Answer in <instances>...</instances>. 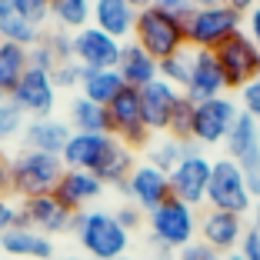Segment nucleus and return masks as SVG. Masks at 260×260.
<instances>
[{"mask_svg": "<svg viewBox=\"0 0 260 260\" xmlns=\"http://www.w3.org/2000/svg\"><path fill=\"white\" fill-rule=\"evenodd\" d=\"M23 127H27V114H23V110L17 107L14 100L7 97L4 104H0V147L7 144V140L20 137Z\"/></svg>", "mask_w": 260, "mask_h": 260, "instance_id": "33", "label": "nucleus"}, {"mask_svg": "<svg viewBox=\"0 0 260 260\" xmlns=\"http://www.w3.org/2000/svg\"><path fill=\"white\" fill-rule=\"evenodd\" d=\"M67 123L74 134H110L107 107H100L87 97H74L67 107Z\"/></svg>", "mask_w": 260, "mask_h": 260, "instance_id": "26", "label": "nucleus"}, {"mask_svg": "<svg viewBox=\"0 0 260 260\" xmlns=\"http://www.w3.org/2000/svg\"><path fill=\"white\" fill-rule=\"evenodd\" d=\"M223 4H227L230 10H237L240 17H247V14H250V10H253V7L260 4V0H223Z\"/></svg>", "mask_w": 260, "mask_h": 260, "instance_id": "45", "label": "nucleus"}, {"mask_svg": "<svg viewBox=\"0 0 260 260\" xmlns=\"http://www.w3.org/2000/svg\"><path fill=\"white\" fill-rule=\"evenodd\" d=\"M174 260H220V253L210 250L204 240H193V244H187L184 250H177Z\"/></svg>", "mask_w": 260, "mask_h": 260, "instance_id": "39", "label": "nucleus"}, {"mask_svg": "<svg viewBox=\"0 0 260 260\" xmlns=\"http://www.w3.org/2000/svg\"><path fill=\"white\" fill-rule=\"evenodd\" d=\"M120 50H123L120 40H114L110 34L97 30L93 23L74 34V60L84 70H117Z\"/></svg>", "mask_w": 260, "mask_h": 260, "instance_id": "14", "label": "nucleus"}, {"mask_svg": "<svg viewBox=\"0 0 260 260\" xmlns=\"http://www.w3.org/2000/svg\"><path fill=\"white\" fill-rule=\"evenodd\" d=\"M153 7H160L164 14L177 17V20H187V14L193 10V4L190 0H153Z\"/></svg>", "mask_w": 260, "mask_h": 260, "instance_id": "40", "label": "nucleus"}, {"mask_svg": "<svg viewBox=\"0 0 260 260\" xmlns=\"http://www.w3.org/2000/svg\"><path fill=\"white\" fill-rule=\"evenodd\" d=\"M4 100H7V93H0V104H4Z\"/></svg>", "mask_w": 260, "mask_h": 260, "instance_id": "53", "label": "nucleus"}, {"mask_svg": "<svg viewBox=\"0 0 260 260\" xmlns=\"http://www.w3.org/2000/svg\"><path fill=\"white\" fill-rule=\"evenodd\" d=\"M123 87L127 84H123V77L117 74V70H87L84 84H80V97L93 100V104H100V107H107Z\"/></svg>", "mask_w": 260, "mask_h": 260, "instance_id": "30", "label": "nucleus"}, {"mask_svg": "<svg viewBox=\"0 0 260 260\" xmlns=\"http://www.w3.org/2000/svg\"><path fill=\"white\" fill-rule=\"evenodd\" d=\"M0 197H10V160L0 157Z\"/></svg>", "mask_w": 260, "mask_h": 260, "instance_id": "44", "label": "nucleus"}, {"mask_svg": "<svg viewBox=\"0 0 260 260\" xmlns=\"http://www.w3.org/2000/svg\"><path fill=\"white\" fill-rule=\"evenodd\" d=\"M240 30H244V17L237 10H230L227 4L193 7L184 20V34H187V47L190 50H217Z\"/></svg>", "mask_w": 260, "mask_h": 260, "instance_id": "5", "label": "nucleus"}, {"mask_svg": "<svg viewBox=\"0 0 260 260\" xmlns=\"http://www.w3.org/2000/svg\"><path fill=\"white\" fill-rule=\"evenodd\" d=\"M160 80L174 84L177 90H184L187 80H190V47L174 54V57H167V60H160Z\"/></svg>", "mask_w": 260, "mask_h": 260, "instance_id": "32", "label": "nucleus"}, {"mask_svg": "<svg viewBox=\"0 0 260 260\" xmlns=\"http://www.w3.org/2000/svg\"><path fill=\"white\" fill-rule=\"evenodd\" d=\"M120 193L127 197V204L140 207L144 214L157 210V207H160L164 200H170V197H174V193H170V177L164 174V170L150 167L147 160L134 167V174L127 177V184L120 187Z\"/></svg>", "mask_w": 260, "mask_h": 260, "instance_id": "12", "label": "nucleus"}, {"mask_svg": "<svg viewBox=\"0 0 260 260\" xmlns=\"http://www.w3.org/2000/svg\"><path fill=\"white\" fill-rule=\"evenodd\" d=\"M57 93H60V90L54 87V77L47 74V70L30 67L27 74H23V80L14 87L10 100H14L17 107H20L23 114L34 120V117H54Z\"/></svg>", "mask_w": 260, "mask_h": 260, "instance_id": "15", "label": "nucleus"}, {"mask_svg": "<svg viewBox=\"0 0 260 260\" xmlns=\"http://www.w3.org/2000/svg\"><path fill=\"white\" fill-rule=\"evenodd\" d=\"M134 44H140L153 60L160 63L167 57L187 50V34H184V20L164 14L160 7H144L137 10V23H134Z\"/></svg>", "mask_w": 260, "mask_h": 260, "instance_id": "4", "label": "nucleus"}, {"mask_svg": "<svg viewBox=\"0 0 260 260\" xmlns=\"http://www.w3.org/2000/svg\"><path fill=\"white\" fill-rule=\"evenodd\" d=\"M120 260H130V257H120Z\"/></svg>", "mask_w": 260, "mask_h": 260, "instance_id": "55", "label": "nucleus"}, {"mask_svg": "<svg viewBox=\"0 0 260 260\" xmlns=\"http://www.w3.org/2000/svg\"><path fill=\"white\" fill-rule=\"evenodd\" d=\"M63 160L54 153H37V150H20L10 157V197L30 200L54 193L63 177Z\"/></svg>", "mask_w": 260, "mask_h": 260, "instance_id": "3", "label": "nucleus"}, {"mask_svg": "<svg viewBox=\"0 0 260 260\" xmlns=\"http://www.w3.org/2000/svg\"><path fill=\"white\" fill-rule=\"evenodd\" d=\"M220 260H244V253H240V250H234V253H223Z\"/></svg>", "mask_w": 260, "mask_h": 260, "instance_id": "49", "label": "nucleus"}, {"mask_svg": "<svg viewBox=\"0 0 260 260\" xmlns=\"http://www.w3.org/2000/svg\"><path fill=\"white\" fill-rule=\"evenodd\" d=\"M10 7H14L27 23L40 27V30L50 23V0H10Z\"/></svg>", "mask_w": 260, "mask_h": 260, "instance_id": "34", "label": "nucleus"}, {"mask_svg": "<svg viewBox=\"0 0 260 260\" xmlns=\"http://www.w3.org/2000/svg\"><path fill=\"white\" fill-rule=\"evenodd\" d=\"M104 190H107V187L100 184L90 170H63L54 197L67 207L70 214H80V210H90V207L104 197Z\"/></svg>", "mask_w": 260, "mask_h": 260, "instance_id": "18", "label": "nucleus"}, {"mask_svg": "<svg viewBox=\"0 0 260 260\" xmlns=\"http://www.w3.org/2000/svg\"><path fill=\"white\" fill-rule=\"evenodd\" d=\"M240 170H244V180H247V190H250V197L260 200V160L247 164V167H240Z\"/></svg>", "mask_w": 260, "mask_h": 260, "instance_id": "42", "label": "nucleus"}, {"mask_svg": "<svg viewBox=\"0 0 260 260\" xmlns=\"http://www.w3.org/2000/svg\"><path fill=\"white\" fill-rule=\"evenodd\" d=\"M90 23L97 30L110 34L114 40L127 44L134 37V23H137V10L130 7V0H93Z\"/></svg>", "mask_w": 260, "mask_h": 260, "instance_id": "20", "label": "nucleus"}, {"mask_svg": "<svg viewBox=\"0 0 260 260\" xmlns=\"http://www.w3.org/2000/svg\"><path fill=\"white\" fill-rule=\"evenodd\" d=\"M240 107L234 97H214L193 104V120H190V140L197 147H223L230 127L237 120Z\"/></svg>", "mask_w": 260, "mask_h": 260, "instance_id": "7", "label": "nucleus"}, {"mask_svg": "<svg viewBox=\"0 0 260 260\" xmlns=\"http://www.w3.org/2000/svg\"><path fill=\"white\" fill-rule=\"evenodd\" d=\"M237 250L244 253V260H260V234L257 230L247 227V234H244V240H240Z\"/></svg>", "mask_w": 260, "mask_h": 260, "instance_id": "41", "label": "nucleus"}, {"mask_svg": "<svg viewBox=\"0 0 260 260\" xmlns=\"http://www.w3.org/2000/svg\"><path fill=\"white\" fill-rule=\"evenodd\" d=\"M114 217H117V223H120L127 234H134V230L147 227V214L140 210V207H134V204H120V207L114 210Z\"/></svg>", "mask_w": 260, "mask_h": 260, "instance_id": "36", "label": "nucleus"}, {"mask_svg": "<svg viewBox=\"0 0 260 260\" xmlns=\"http://www.w3.org/2000/svg\"><path fill=\"white\" fill-rule=\"evenodd\" d=\"M237 97H240V110L250 114L253 120L260 123V77H257V80H250L244 90H237Z\"/></svg>", "mask_w": 260, "mask_h": 260, "instance_id": "37", "label": "nucleus"}, {"mask_svg": "<svg viewBox=\"0 0 260 260\" xmlns=\"http://www.w3.org/2000/svg\"><path fill=\"white\" fill-rule=\"evenodd\" d=\"M130 7H134V10H144V7H153V0H130Z\"/></svg>", "mask_w": 260, "mask_h": 260, "instance_id": "47", "label": "nucleus"}, {"mask_svg": "<svg viewBox=\"0 0 260 260\" xmlns=\"http://www.w3.org/2000/svg\"><path fill=\"white\" fill-rule=\"evenodd\" d=\"M207 207L210 210H227V214L247 217L253 207V197L247 190L244 170L230 157H217L210 167V184H207Z\"/></svg>", "mask_w": 260, "mask_h": 260, "instance_id": "6", "label": "nucleus"}, {"mask_svg": "<svg viewBox=\"0 0 260 260\" xmlns=\"http://www.w3.org/2000/svg\"><path fill=\"white\" fill-rule=\"evenodd\" d=\"M30 70V50L0 40V93H14V87L23 80V74Z\"/></svg>", "mask_w": 260, "mask_h": 260, "instance_id": "28", "label": "nucleus"}, {"mask_svg": "<svg viewBox=\"0 0 260 260\" xmlns=\"http://www.w3.org/2000/svg\"><path fill=\"white\" fill-rule=\"evenodd\" d=\"M110 144H114V134H70L60 160L67 170H90L93 174Z\"/></svg>", "mask_w": 260, "mask_h": 260, "instance_id": "21", "label": "nucleus"}, {"mask_svg": "<svg viewBox=\"0 0 260 260\" xmlns=\"http://www.w3.org/2000/svg\"><path fill=\"white\" fill-rule=\"evenodd\" d=\"M190 150H197L193 140H177V137H170V134H160V137H153L150 144H147V164L164 170V174H170L177 164L184 160V153H190ZM200 150H204V147H200Z\"/></svg>", "mask_w": 260, "mask_h": 260, "instance_id": "27", "label": "nucleus"}, {"mask_svg": "<svg viewBox=\"0 0 260 260\" xmlns=\"http://www.w3.org/2000/svg\"><path fill=\"white\" fill-rule=\"evenodd\" d=\"M0 257H4V237H0Z\"/></svg>", "mask_w": 260, "mask_h": 260, "instance_id": "52", "label": "nucleus"}, {"mask_svg": "<svg viewBox=\"0 0 260 260\" xmlns=\"http://www.w3.org/2000/svg\"><path fill=\"white\" fill-rule=\"evenodd\" d=\"M63 260H90V257H87V253H80V257H77V253H70V257H63Z\"/></svg>", "mask_w": 260, "mask_h": 260, "instance_id": "50", "label": "nucleus"}, {"mask_svg": "<svg viewBox=\"0 0 260 260\" xmlns=\"http://www.w3.org/2000/svg\"><path fill=\"white\" fill-rule=\"evenodd\" d=\"M180 100H184V90H177L174 84H167L160 77L140 90V114H144V123L153 137H160V134L170 130V120H174Z\"/></svg>", "mask_w": 260, "mask_h": 260, "instance_id": "13", "label": "nucleus"}, {"mask_svg": "<svg viewBox=\"0 0 260 260\" xmlns=\"http://www.w3.org/2000/svg\"><path fill=\"white\" fill-rule=\"evenodd\" d=\"M70 234L90 260H120L130 250V234L117 223L114 210H100V207L80 210L74 214Z\"/></svg>", "mask_w": 260, "mask_h": 260, "instance_id": "1", "label": "nucleus"}, {"mask_svg": "<svg viewBox=\"0 0 260 260\" xmlns=\"http://www.w3.org/2000/svg\"><path fill=\"white\" fill-rule=\"evenodd\" d=\"M90 10H93V0H50V20H54L57 30H67V34L90 27Z\"/></svg>", "mask_w": 260, "mask_h": 260, "instance_id": "31", "label": "nucleus"}, {"mask_svg": "<svg viewBox=\"0 0 260 260\" xmlns=\"http://www.w3.org/2000/svg\"><path fill=\"white\" fill-rule=\"evenodd\" d=\"M4 4H10V0H0V7H4Z\"/></svg>", "mask_w": 260, "mask_h": 260, "instance_id": "54", "label": "nucleus"}, {"mask_svg": "<svg viewBox=\"0 0 260 260\" xmlns=\"http://www.w3.org/2000/svg\"><path fill=\"white\" fill-rule=\"evenodd\" d=\"M247 234V220L237 214H227V210H210L207 207L204 214H200V227H197V240H204L210 250L223 253H234L240 247Z\"/></svg>", "mask_w": 260, "mask_h": 260, "instance_id": "16", "label": "nucleus"}, {"mask_svg": "<svg viewBox=\"0 0 260 260\" xmlns=\"http://www.w3.org/2000/svg\"><path fill=\"white\" fill-rule=\"evenodd\" d=\"M4 253L14 260H54V237H44L30 227H14L4 234Z\"/></svg>", "mask_w": 260, "mask_h": 260, "instance_id": "24", "label": "nucleus"}, {"mask_svg": "<svg viewBox=\"0 0 260 260\" xmlns=\"http://www.w3.org/2000/svg\"><path fill=\"white\" fill-rule=\"evenodd\" d=\"M107 117H110V134H114L120 144H127L130 150H147L153 134L147 130L144 114H140V90L123 87L107 104Z\"/></svg>", "mask_w": 260, "mask_h": 260, "instance_id": "8", "label": "nucleus"}, {"mask_svg": "<svg viewBox=\"0 0 260 260\" xmlns=\"http://www.w3.org/2000/svg\"><path fill=\"white\" fill-rule=\"evenodd\" d=\"M223 150H227L223 157H230L237 167H247V164L260 160V123L250 114L240 110L234 127H230V134H227V140H223Z\"/></svg>", "mask_w": 260, "mask_h": 260, "instance_id": "22", "label": "nucleus"}, {"mask_svg": "<svg viewBox=\"0 0 260 260\" xmlns=\"http://www.w3.org/2000/svg\"><path fill=\"white\" fill-rule=\"evenodd\" d=\"M40 37H44V30L40 27H34V23H27L20 14H17L10 4H4L0 7V40H7V44H17V47H37Z\"/></svg>", "mask_w": 260, "mask_h": 260, "instance_id": "29", "label": "nucleus"}, {"mask_svg": "<svg viewBox=\"0 0 260 260\" xmlns=\"http://www.w3.org/2000/svg\"><path fill=\"white\" fill-rule=\"evenodd\" d=\"M84 74H87V70L80 67L77 60H63V63H57V70L50 77H54V87H57V90H74V87L84 84Z\"/></svg>", "mask_w": 260, "mask_h": 260, "instance_id": "35", "label": "nucleus"}, {"mask_svg": "<svg viewBox=\"0 0 260 260\" xmlns=\"http://www.w3.org/2000/svg\"><path fill=\"white\" fill-rule=\"evenodd\" d=\"M117 74L123 77V84L134 87V90H144L147 84H153L157 77H160V63L153 60L140 44L127 40L120 50V63H117Z\"/></svg>", "mask_w": 260, "mask_h": 260, "instance_id": "23", "label": "nucleus"}, {"mask_svg": "<svg viewBox=\"0 0 260 260\" xmlns=\"http://www.w3.org/2000/svg\"><path fill=\"white\" fill-rule=\"evenodd\" d=\"M244 34H247V37H250L253 44L260 47V4H257V7H253L250 14L244 17Z\"/></svg>", "mask_w": 260, "mask_h": 260, "instance_id": "43", "label": "nucleus"}, {"mask_svg": "<svg viewBox=\"0 0 260 260\" xmlns=\"http://www.w3.org/2000/svg\"><path fill=\"white\" fill-rule=\"evenodd\" d=\"M223 93H227V80L217 63V54L214 50H190V80L184 87V97L200 104V100H214Z\"/></svg>", "mask_w": 260, "mask_h": 260, "instance_id": "17", "label": "nucleus"}, {"mask_svg": "<svg viewBox=\"0 0 260 260\" xmlns=\"http://www.w3.org/2000/svg\"><path fill=\"white\" fill-rule=\"evenodd\" d=\"M247 227H250V230H257V234H260V200H253L250 214H247Z\"/></svg>", "mask_w": 260, "mask_h": 260, "instance_id": "46", "label": "nucleus"}, {"mask_svg": "<svg viewBox=\"0 0 260 260\" xmlns=\"http://www.w3.org/2000/svg\"><path fill=\"white\" fill-rule=\"evenodd\" d=\"M217 63L223 70V80H227V90H244L250 80L260 77V47L247 37L244 30L234 34L223 47H217Z\"/></svg>", "mask_w": 260, "mask_h": 260, "instance_id": "9", "label": "nucleus"}, {"mask_svg": "<svg viewBox=\"0 0 260 260\" xmlns=\"http://www.w3.org/2000/svg\"><path fill=\"white\" fill-rule=\"evenodd\" d=\"M210 167H214V160L207 157L204 150H190L184 153V160L177 164L174 170H170V193H174L177 200H184V204L190 207H200L207 204V184H210Z\"/></svg>", "mask_w": 260, "mask_h": 260, "instance_id": "10", "label": "nucleus"}, {"mask_svg": "<svg viewBox=\"0 0 260 260\" xmlns=\"http://www.w3.org/2000/svg\"><path fill=\"white\" fill-rule=\"evenodd\" d=\"M70 134H74V130H70V123L63 120V117H34V120H27V127H23L20 144H23V150L60 157L67 140H70Z\"/></svg>", "mask_w": 260, "mask_h": 260, "instance_id": "19", "label": "nucleus"}, {"mask_svg": "<svg viewBox=\"0 0 260 260\" xmlns=\"http://www.w3.org/2000/svg\"><path fill=\"white\" fill-rule=\"evenodd\" d=\"M17 220H20V204H14V197H0V237L14 230Z\"/></svg>", "mask_w": 260, "mask_h": 260, "instance_id": "38", "label": "nucleus"}, {"mask_svg": "<svg viewBox=\"0 0 260 260\" xmlns=\"http://www.w3.org/2000/svg\"><path fill=\"white\" fill-rule=\"evenodd\" d=\"M147 260H174V257H147Z\"/></svg>", "mask_w": 260, "mask_h": 260, "instance_id": "51", "label": "nucleus"}, {"mask_svg": "<svg viewBox=\"0 0 260 260\" xmlns=\"http://www.w3.org/2000/svg\"><path fill=\"white\" fill-rule=\"evenodd\" d=\"M197 227H200V214L197 207L184 204V200H164L157 210L147 214V237L150 244L160 250V257H174L177 250H184L187 244L197 240Z\"/></svg>", "mask_w": 260, "mask_h": 260, "instance_id": "2", "label": "nucleus"}, {"mask_svg": "<svg viewBox=\"0 0 260 260\" xmlns=\"http://www.w3.org/2000/svg\"><path fill=\"white\" fill-rule=\"evenodd\" d=\"M17 227H30L37 234H44V237H57V234H70L74 214L54 193H44V197L20 200V220H17Z\"/></svg>", "mask_w": 260, "mask_h": 260, "instance_id": "11", "label": "nucleus"}, {"mask_svg": "<svg viewBox=\"0 0 260 260\" xmlns=\"http://www.w3.org/2000/svg\"><path fill=\"white\" fill-rule=\"evenodd\" d=\"M137 150H130L127 144H120V140L114 137V144L107 147V153H104V160L97 164V170H93V177H97L104 187H117L120 190L123 184H127V177L134 174V167H137Z\"/></svg>", "mask_w": 260, "mask_h": 260, "instance_id": "25", "label": "nucleus"}, {"mask_svg": "<svg viewBox=\"0 0 260 260\" xmlns=\"http://www.w3.org/2000/svg\"><path fill=\"white\" fill-rule=\"evenodd\" d=\"M193 7H214V4H223V0H190Z\"/></svg>", "mask_w": 260, "mask_h": 260, "instance_id": "48", "label": "nucleus"}]
</instances>
